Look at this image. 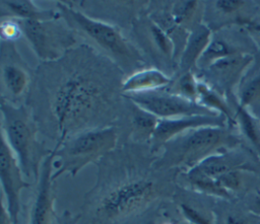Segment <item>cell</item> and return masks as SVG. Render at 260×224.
<instances>
[{"label":"cell","instance_id":"1","mask_svg":"<svg viewBox=\"0 0 260 224\" xmlns=\"http://www.w3.org/2000/svg\"><path fill=\"white\" fill-rule=\"evenodd\" d=\"M125 78L109 58L82 43L58 60L40 62L24 104L39 132L60 145L80 132L121 123Z\"/></svg>","mask_w":260,"mask_h":224},{"label":"cell","instance_id":"2","mask_svg":"<svg viewBox=\"0 0 260 224\" xmlns=\"http://www.w3.org/2000/svg\"><path fill=\"white\" fill-rule=\"evenodd\" d=\"M157 156L148 144L129 141L105 155L83 196L78 224H155L173 204L180 173L156 167Z\"/></svg>","mask_w":260,"mask_h":224},{"label":"cell","instance_id":"3","mask_svg":"<svg viewBox=\"0 0 260 224\" xmlns=\"http://www.w3.org/2000/svg\"><path fill=\"white\" fill-rule=\"evenodd\" d=\"M56 10L76 36L109 58L126 76L149 67L141 52L124 35L121 27L94 19L67 1H57Z\"/></svg>","mask_w":260,"mask_h":224},{"label":"cell","instance_id":"4","mask_svg":"<svg viewBox=\"0 0 260 224\" xmlns=\"http://www.w3.org/2000/svg\"><path fill=\"white\" fill-rule=\"evenodd\" d=\"M233 129L225 126L189 130L164 145L155 166L183 172L212 155L242 145L241 136L235 134Z\"/></svg>","mask_w":260,"mask_h":224},{"label":"cell","instance_id":"5","mask_svg":"<svg viewBox=\"0 0 260 224\" xmlns=\"http://www.w3.org/2000/svg\"><path fill=\"white\" fill-rule=\"evenodd\" d=\"M1 135L15 154L25 177L38 179L41 166L53 149L38 139L39 129L25 104L15 105L0 101Z\"/></svg>","mask_w":260,"mask_h":224},{"label":"cell","instance_id":"6","mask_svg":"<svg viewBox=\"0 0 260 224\" xmlns=\"http://www.w3.org/2000/svg\"><path fill=\"white\" fill-rule=\"evenodd\" d=\"M119 144V132L116 127L86 130L67 138L62 144L55 145L54 161L56 170L53 172L54 181L64 173L72 177L87 164H96L105 155L114 150Z\"/></svg>","mask_w":260,"mask_h":224},{"label":"cell","instance_id":"7","mask_svg":"<svg viewBox=\"0 0 260 224\" xmlns=\"http://www.w3.org/2000/svg\"><path fill=\"white\" fill-rule=\"evenodd\" d=\"M129 35L149 67L160 70L171 78L175 75L178 67L175 46L145 10L132 21Z\"/></svg>","mask_w":260,"mask_h":224},{"label":"cell","instance_id":"8","mask_svg":"<svg viewBox=\"0 0 260 224\" xmlns=\"http://www.w3.org/2000/svg\"><path fill=\"white\" fill-rule=\"evenodd\" d=\"M19 21L23 36L41 62L58 60L77 46L75 32L61 17Z\"/></svg>","mask_w":260,"mask_h":224},{"label":"cell","instance_id":"9","mask_svg":"<svg viewBox=\"0 0 260 224\" xmlns=\"http://www.w3.org/2000/svg\"><path fill=\"white\" fill-rule=\"evenodd\" d=\"M34 71L18 52L15 43L1 41V99L15 105L25 103Z\"/></svg>","mask_w":260,"mask_h":224},{"label":"cell","instance_id":"10","mask_svg":"<svg viewBox=\"0 0 260 224\" xmlns=\"http://www.w3.org/2000/svg\"><path fill=\"white\" fill-rule=\"evenodd\" d=\"M127 98L153 114L158 119H176L187 116H218L195 101H191L167 89L124 94Z\"/></svg>","mask_w":260,"mask_h":224},{"label":"cell","instance_id":"11","mask_svg":"<svg viewBox=\"0 0 260 224\" xmlns=\"http://www.w3.org/2000/svg\"><path fill=\"white\" fill-rule=\"evenodd\" d=\"M254 62L253 54H238L219 59L202 70L195 71L197 78L219 94L228 101L236 97L235 89Z\"/></svg>","mask_w":260,"mask_h":224},{"label":"cell","instance_id":"12","mask_svg":"<svg viewBox=\"0 0 260 224\" xmlns=\"http://www.w3.org/2000/svg\"><path fill=\"white\" fill-rule=\"evenodd\" d=\"M55 150L44 160L35 189L29 199L26 224H56L58 216L55 210L57 198V184L53 180Z\"/></svg>","mask_w":260,"mask_h":224},{"label":"cell","instance_id":"13","mask_svg":"<svg viewBox=\"0 0 260 224\" xmlns=\"http://www.w3.org/2000/svg\"><path fill=\"white\" fill-rule=\"evenodd\" d=\"M0 179L2 198L7 212L12 224H17L21 211L20 193L22 190L30 188L31 183L24 179L19 162L3 135H1L0 148Z\"/></svg>","mask_w":260,"mask_h":224},{"label":"cell","instance_id":"14","mask_svg":"<svg viewBox=\"0 0 260 224\" xmlns=\"http://www.w3.org/2000/svg\"><path fill=\"white\" fill-rule=\"evenodd\" d=\"M255 42L245 26L232 25L212 31L210 42L200 57L195 71L202 70L213 62L228 56L253 54Z\"/></svg>","mask_w":260,"mask_h":224},{"label":"cell","instance_id":"15","mask_svg":"<svg viewBox=\"0 0 260 224\" xmlns=\"http://www.w3.org/2000/svg\"><path fill=\"white\" fill-rule=\"evenodd\" d=\"M86 15L122 28L130 29L132 21L141 14L148 1H67Z\"/></svg>","mask_w":260,"mask_h":224},{"label":"cell","instance_id":"16","mask_svg":"<svg viewBox=\"0 0 260 224\" xmlns=\"http://www.w3.org/2000/svg\"><path fill=\"white\" fill-rule=\"evenodd\" d=\"M229 126L224 116H187L176 119H159L157 127L149 142L150 151L156 154L164 145L173 138L201 127H225Z\"/></svg>","mask_w":260,"mask_h":224},{"label":"cell","instance_id":"17","mask_svg":"<svg viewBox=\"0 0 260 224\" xmlns=\"http://www.w3.org/2000/svg\"><path fill=\"white\" fill-rule=\"evenodd\" d=\"M158 122L156 116L127 98L126 114L116 127L119 132V144L129 141L149 145Z\"/></svg>","mask_w":260,"mask_h":224},{"label":"cell","instance_id":"18","mask_svg":"<svg viewBox=\"0 0 260 224\" xmlns=\"http://www.w3.org/2000/svg\"><path fill=\"white\" fill-rule=\"evenodd\" d=\"M259 160L260 159L249 147H245L242 144L224 152L212 155L196 166L205 174L217 178L234 170L257 172L258 168L256 165Z\"/></svg>","mask_w":260,"mask_h":224},{"label":"cell","instance_id":"19","mask_svg":"<svg viewBox=\"0 0 260 224\" xmlns=\"http://www.w3.org/2000/svg\"><path fill=\"white\" fill-rule=\"evenodd\" d=\"M215 198L197 193L178 184L173 205L188 224H215Z\"/></svg>","mask_w":260,"mask_h":224},{"label":"cell","instance_id":"20","mask_svg":"<svg viewBox=\"0 0 260 224\" xmlns=\"http://www.w3.org/2000/svg\"><path fill=\"white\" fill-rule=\"evenodd\" d=\"M203 23L211 30L216 31L226 26H244L250 20L249 11L251 4L242 0H215L203 1Z\"/></svg>","mask_w":260,"mask_h":224},{"label":"cell","instance_id":"21","mask_svg":"<svg viewBox=\"0 0 260 224\" xmlns=\"http://www.w3.org/2000/svg\"><path fill=\"white\" fill-rule=\"evenodd\" d=\"M171 1H148L146 6L147 15L165 31L171 39L176 50V60L179 63L180 57L186 46L189 31L181 27L175 20L170 9Z\"/></svg>","mask_w":260,"mask_h":224},{"label":"cell","instance_id":"22","mask_svg":"<svg viewBox=\"0 0 260 224\" xmlns=\"http://www.w3.org/2000/svg\"><path fill=\"white\" fill-rule=\"evenodd\" d=\"M212 31L202 22L197 24L189 33L186 46L180 57L177 71L172 78H177L187 72H195L197 63L207 48Z\"/></svg>","mask_w":260,"mask_h":224},{"label":"cell","instance_id":"23","mask_svg":"<svg viewBox=\"0 0 260 224\" xmlns=\"http://www.w3.org/2000/svg\"><path fill=\"white\" fill-rule=\"evenodd\" d=\"M177 183L183 188L215 199L226 201L234 199L232 195L219 184L216 178L205 174L197 166L180 172L177 177Z\"/></svg>","mask_w":260,"mask_h":224},{"label":"cell","instance_id":"24","mask_svg":"<svg viewBox=\"0 0 260 224\" xmlns=\"http://www.w3.org/2000/svg\"><path fill=\"white\" fill-rule=\"evenodd\" d=\"M172 83V78L160 70L148 67L126 76L122 91L124 94L140 93L165 89Z\"/></svg>","mask_w":260,"mask_h":224},{"label":"cell","instance_id":"25","mask_svg":"<svg viewBox=\"0 0 260 224\" xmlns=\"http://www.w3.org/2000/svg\"><path fill=\"white\" fill-rule=\"evenodd\" d=\"M236 97L241 106L260 119V63L247 70L237 87Z\"/></svg>","mask_w":260,"mask_h":224},{"label":"cell","instance_id":"26","mask_svg":"<svg viewBox=\"0 0 260 224\" xmlns=\"http://www.w3.org/2000/svg\"><path fill=\"white\" fill-rule=\"evenodd\" d=\"M0 16L19 20H48L60 17V14L54 9L41 8L30 0H1Z\"/></svg>","mask_w":260,"mask_h":224},{"label":"cell","instance_id":"27","mask_svg":"<svg viewBox=\"0 0 260 224\" xmlns=\"http://www.w3.org/2000/svg\"><path fill=\"white\" fill-rule=\"evenodd\" d=\"M229 102L234 109L236 124L240 129L241 136L249 142L251 150L260 159V119L241 106L237 97L232 98Z\"/></svg>","mask_w":260,"mask_h":224},{"label":"cell","instance_id":"28","mask_svg":"<svg viewBox=\"0 0 260 224\" xmlns=\"http://www.w3.org/2000/svg\"><path fill=\"white\" fill-rule=\"evenodd\" d=\"M197 103L200 105L222 115L226 118L229 127L234 128L237 126L235 120V113L228 99L212 89L205 82L198 79V96Z\"/></svg>","mask_w":260,"mask_h":224},{"label":"cell","instance_id":"29","mask_svg":"<svg viewBox=\"0 0 260 224\" xmlns=\"http://www.w3.org/2000/svg\"><path fill=\"white\" fill-rule=\"evenodd\" d=\"M170 9L176 22L189 32L203 22V1H171Z\"/></svg>","mask_w":260,"mask_h":224},{"label":"cell","instance_id":"30","mask_svg":"<svg viewBox=\"0 0 260 224\" xmlns=\"http://www.w3.org/2000/svg\"><path fill=\"white\" fill-rule=\"evenodd\" d=\"M215 224H259L260 217L248 210L233 207L232 205L215 202L214 206Z\"/></svg>","mask_w":260,"mask_h":224},{"label":"cell","instance_id":"31","mask_svg":"<svg viewBox=\"0 0 260 224\" xmlns=\"http://www.w3.org/2000/svg\"><path fill=\"white\" fill-rule=\"evenodd\" d=\"M165 89L191 101L197 102L198 78L195 72L190 71L177 78H172V83Z\"/></svg>","mask_w":260,"mask_h":224},{"label":"cell","instance_id":"32","mask_svg":"<svg viewBox=\"0 0 260 224\" xmlns=\"http://www.w3.org/2000/svg\"><path fill=\"white\" fill-rule=\"evenodd\" d=\"M256 172L248 170H234L218 176L216 179L219 184L232 195L234 198L235 194H238L247 185V179L251 178V175Z\"/></svg>","mask_w":260,"mask_h":224},{"label":"cell","instance_id":"33","mask_svg":"<svg viewBox=\"0 0 260 224\" xmlns=\"http://www.w3.org/2000/svg\"><path fill=\"white\" fill-rule=\"evenodd\" d=\"M0 34L1 41L15 43L23 35L20 21L18 19L10 17L1 18Z\"/></svg>","mask_w":260,"mask_h":224},{"label":"cell","instance_id":"34","mask_svg":"<svg viewBox=\"0 0 260 224\" xmlns=\"http://www.w3.org/2000/svg\"><path fill=\"white\" fill-rule=\"evenodd\" d=\"M79 214H72L70 211L65 210L61 215L56 218V224H78Z\"/></svg>","mask_w":260,"mask_h":224},{"label":"cell","instance_id":"35","mask_svg":"<svg viewBox=\"0 0 260 224\" xmlns=\"http://www.w3.org/2000/svg\"><path fill=\"white\" fill-rule=\"evenodd\" d=\"M244 26L247 29V31L249 32V34L252 36L255 44L260 46V21L250 20Z\"/></svg>","mask_w":260,"mask_h":224},{"label":"cell","instance_id":"36","mask_svg":"<svg viewBox=\"0 0 260 224\" xmlns=\"http://www.w3.org/2000/svg\"><path fill=\"white\" fill-rule=\"evenodd\" d=\"M0 224H12V221L7 212L3 198L1 199V215H0Z\"/></svg>","mask_w":260,"mask_h":224},{"label":"cell","instance_id":"37","mask_svg":"<svg viewBox=\"0 0 260 224\" xmlns=\"http://www.w3.org/2000/svg\"><path fill=\"white\" fill-rule=\"evenodd\" d=\"M162 224H174V223H170V222H165V223H162Z\"/></svg>","mask_w":260,"mask_h":224},{"label":"cell","instance_id":"38","mask_svg":"<svg viewBox=\"0 0 260 224\" xmlns=\"http://www.w3.org/2000/svg\"><path fill=\"white\" fill-rule=\"evenodd\" d=\"M259 224H260V223H259Z\"/></svg>","mask_w":260,"mask_h":224}]
</instances>
